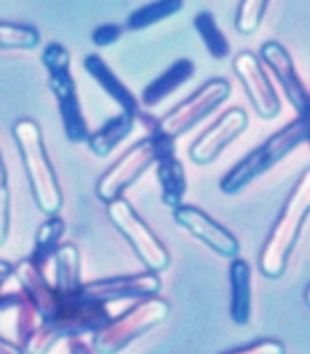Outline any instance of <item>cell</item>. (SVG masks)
<instances>
[{
  "label": "cell",
  "mask_w": 310,
  "mask_h": 354,
  "mask_svg": "<svg viewBox=\"0 0 310 354\" xmlns=\"http://www.w3.org/2000/svg\"><path fill=\"white\" fill-rule=\"evenodd\" d=\"M262 60L264 64L273 71L277 84L282 86L284 95L288 97V102L293 104V109L297 111V118L306 124V142L310 147V91L306 88L304 80L299 77L295 62L280 42H264L262 44Z\"/></svg>",
  "instance_id": "9c48e42d"
},
{
  "label": "cell",
  "mask_w": 310,
  "mask_h": 354,
  "mask_svg": "<svg viewBox=\"0 0 310 354\" xmlns=\"http://www.w3.org/2000/svg\"><path fill=\"white\" fill-rule=\"evenodd\" d=\"M42 64L49 75L51 93L55 102H58L66 140L73 144L86 142L91 133H89L84 111L80 104V97H78L75 80L71 75V53L66 51L64 44L49 42L42 51Z\"/></svg>",
  "instance_id": "3957f363"
},
{
  "label": "cell",
  "mask_w": 310,
  "mask_h": 354,
  "mask_svg": "<svg viewBox=\"0 0 310 354\" xmlns=\"http://www.w3.org/2000/svg\"><path fill=\"white\" fill-rule=\"evenodd\" d=\"M302 142H306V124L297 118L291 124L273 133L268 140L262 142L257 149L250 151L246 158L232 166L219 182L221 193L237 195L241 188H246L253 180H257L266 171H271L277 162H282Z\"/></svg>",
  "instance_id": "277c9868"
},
{
  "label": "cell",
  "mask_w": 310,
  "mask_h": 354,
  "mask_svg": "<svg viewBox=\"0 0 310 354\" xmlns=\"http://www.w3.org/2000/svg\"><path fill=\"white\" fill-rule=\"evenodd\" d=\"M40 42V33L29 25H0V47L3 49H33Z\"/></svg>",
  "instance_id": "7402d4cb"
},
{
  "label": "cell",
  "mask_w": 310,
  "mask_h": 354,
  "mask_svg": "<svg viewBox=\"0 0 310 354\" xmlns=\"http://www.w3.org/2000/svg\"><path fill=\"white\" fill-rule=\"evenodd\" d=\"M49 263H53V274H49V279L60 290H80L84 286L80 279V254H78L75 246H69V243L60 246Z\"/></svg>",
  "instance_id": "ac0fdd59"
},
{
  "label": "cell",
  "mask_w": 310,
  "mask_h": 354,
  "mask_svg": "<svg viewBox=\"0 0 310 354\" xmlns=\"http://www.w3.org/2000/svg\"><path fill=\"white\" fill-rule=\"evenodd\" d=\"M107 213H109V219L113 221V226L127 237V241L142 259V263L147 266V270L162 272L169 268L171 257H169V252H166L164 243L155 237V232L149 228L147 221L136 213V208H133L125 197H118L113 202H109Z\"/></svg>",
  "instance_id": "8992f818"
},
{
  "label": "cell",
  "mask_w": 310,
  "mask_h": 354,
  "mask_svg": "<svg viewBox=\"0 0 310 354\" xmlns=\"http://www.w3.org/2000/svg\"><path fill=\"white\" fill-rule=\"evenodd\" d=\"M11 133H14L16 147L22 158V164H25L31 193L38 208L44 215H58L62 208V191L51 166L47 147L42 142L40 127L31 120H18L11 127Z\"/></svg>",
  "instance_id": "7a4b0ae2"
},
{
  "label": "cell",
  "mask_w": 310,
  "mask_h": 354,
  "mask_svg": "<svg viewBox=\"0 0 310 354\" xmlns=\"http://www.w3.org/2000/svg\"><path fill=\"white\" fill-rule=\"evenodd\" d=\"M248 127V115L244 109H230L221 115L213 127H208L191 147V160L195 164H210L219 158L228 144Z\"/></svg>",
  "instance_id": "7c38bea8"
},
{
  "label": "cell",
  "mask_w": 310,
  "mask_h": 354,
  "mask_svg": "<svg viewBox=\"0 0 310 354\" xmlns=\"http://www.w3.org/2000/svg\"><path fill=\"white\" fill-rule=\"evenodd\" d=\"M193 27L195 31L199 33V38H202L206 51L213 55L215 60H224L228 58L230 53V42L228 38L224 36V31L219 29L215 16L210 14V11H199V14L193 18Z\"/></svg>",
  "instance_id": "ffe728a7"
},
{
  "label": "cell",
  "mask_w": 310,
  "mask_h": 354,
  "mask_svg": "<svg viewBox=\"0 0 310 354\" xmlns=\"http://www.w3.org/2000/svg\"><path fill=\"white\" fill-rule=\"evenodd\" d=\"M171 308L164 299H158L155 295L142 297L138 306L127 310L125 315L111 319L109 324L98 332L93 339V348L100 354H113L122 348H127L131 341L142 337L144 332L155 328L158 324L169 317Z\"/></svg>",
  "instance_id": "5b68a950"
},
{
  "label": "cell",
  "mask_w": 310,
  "mask_h": 354,
  "mask_svg": "<svg viewBox=\"0 0 310 354\" xmlns=\"http://www.w3.org/2000/svg\"><path fill=\"white\" fill-rule=\"evenodd\" d=\"M9 219H11V195H9L7 169L3 166V186H0V243H5L9 237Z\"/></svg>",
  "instance_id": "cb8c5ba5"
},
{
  "label": "cell",
  "mask_w": 310,
  "mask_h": 354,
  "mask_svg": "<svg viewBox=\"0 0 310 354\" xmlns=\"http://www.w3.org/2000/svg\"><path fill=\"white\" fill-rule=\"evenodd\" d=\"M232 69H235L239 82L246 88V95L253 102L255 111L264 120H273L280 115V95H277L271 77L266 75V69L257 55L250 51L237 53L235 60H232Z\"/></svg>",
  "instance_id": "30bf717a"
},
{
  "label": "cell",
  "mask_w": 310,
  "mask_h": 354,
  "mask_svg": "<svg viewBox=\"0 0 310 354\" xmlns=\"http://www.w3.org/2000/svg\"><path fill=\"white\" fill-rule=\"evenodd\" d=\"M232 352H248V354H282V352H284V346H282L280 341L264 339V341L248 343V346L232 348Z\"/></svg>",
  "instance_id": "484cf974"
},
{
  "label": "cell",
  "mask_w": 310,
  "mask_h": 354,
  "mask_svg": "<svg viewBox=\"0 0 310 354\" xmlns=\"http://www.w3.org/2000/svg\"><path fill=\"white\" fill-rule=\"evenodd\" d=\"M155 160H158V140H155L153 133H149L147 138L140 140L136 147H131L122 155L109 171L102 173V177H100L95 186L98 197L107 204L122 197V193H125L151 164H155Z\"/></svg>",
  "instance_id": "52a82bcc"
},
{
  "label": "cell",
  "mask_w": 310,
  "mask_h": 354,
  "mask_svg": "<svg viewBox=\"0 0 310 354\" xmlns=\"http://www.w3.org/2000/svg\"><path fill=\"white\" fill-rule=\"evenodd\" d=\"M266 7H268V0H241L235 16V27L241 36H250L259 29Z\"/></svg>",
  "instance_id": "603a6c76"
},
{
  "label": "cell",
  "mask_w": 310,
  "mask_h": 354,
  "mask_svg": "<svg viewBox=\"0 0 310 354\" xmlns=\"http://www.w3.org/2000/svg\"><path fill=\"white\" fill-rule=\"evenodd\" d=\"M173 217L182 228H186L199 241H204L208 248H213L217 254H221V257L232 259L239 254L237 237L221 226L219 221H215L210 215H206L204 210H199L195 206L180 204L177 208H173Z\"/></svg>",
  "instance_id": "8fae6325"
},
{
  "label": "cell",
  "mask_w": 310,
  "mask_h": 354,
  "mask_svg": "<svg viewBox=\"0 0 310 354\" xmlns=\"http://www.w3.org/2000/svg\"><path fill=\"white\" fill-rule=\"evenodd\" d=\"M184 0H151L149 5H142L127 18V29L129 31H142L147 27L158 25L162 20H169L177 11H182Z\"/></svg>",
  "instance_id": "d6986e66"
},
{
  "label": "cell",
  "mask_w": 310,
  "mask_h": 354,
  "mask_svg": "<svg viewBox=\"0 0 310 354\" xmlns=\"http://www.w3.org/2000/svg\"><path fill=\"white\" fill-rule=\"evenodd\" d=\"M84 71L93 77V80L100 84V88L113 100V102L125 111V113H131L133 118H136L140 122L144 109H142V102L131 93V88L120 80V77L111 71V66L100 58L98 53H89L84 58Z\"/></svg>",
  "instance_id": "5bb4252c"
},
{
  "label": "cell",
  "mask_w": 310,
  "mask_h": 354,
  "mask_svg": "<svg viewBox=\"0 0 310 354\" xmlns=\"http://www.w3.org/2000/svg\"><path fill=\"white\" fill-rule=\"evenodd\" d=\"M136 124H138L136 118L131 113H125V111H120L116 118L107 120L95 133L89 136L86 140L89 149H91L98 158H107L116 147H120V142H125L131 136V131Z\"/></svg>",
  "instance_id": "e0dca14e"
},
{
  "label": "cell",
  "mask_w": 310,
  "mask_h": 354,
  "mask_svg": "<svg viewBox=\"0 0 310 354\" xmlns=\"http://www.w3.org/2000/svg\"><path fill=\"white\" fill-rule=\"evenodd\" d=\"M160 277L153 270L138 272V274H125V277H111V279H98L84 283V292L98 301H120V299L131 297H151L160 292Z\"/></svg>",
  "instance_id": "4fadbf2b"
},
{
  "label": "cell",
  "mask_w": 310,
  "mask_h": 354,
  "mask_svg": "<svg viewBox=\"0 0 310 354\" xmlns=\"http://www.w3.org/2000/svg\"><path fill=\"white\" fill-rule=\"evenodd\" d=\"M306 304L310 306V286H308V290H306Z\"/></svg>",
  "instance_id": "4316f807"
},
{
  "label": "cell",
  "mask_w": 310,
  "mask_h": 354,
  "mask_svg": "<svg viewBox=\"0 0 310 354\" xmlns=\"http://www.w3.org/2000/svg\"><path fill=\"white\" fill-rule=\"evenodd\" d=\"M62 235H64V221L58 215H49L36 232V248H33L31 257L47 268L49 259L55 254V250L60 248Z\"/></svg>",
  "instance_id": "44dd1931"
},
{
  "label": "cell",
  "mask_w": 310,
  "mask_h": 354,
  "mask_svg": "<svg viewBox=\"0 0 310 354\" xmlns=\"http://www.w3.org/2000/svg\"><path fill=\"white\" fill-rule=\"evenodd\" d=\"M230 279V319L237 326H246L250 321V266L239 257L230 259L228 268Z\"/></svg>",
  "instance_id": "2e32d148"
},
{
  "label": "cell",
  "mask_w": 310,
  "mask_h": 354,
  "mask_svg": "<svg viewBox=\"0 0 310 354\" xmlns=\"http://www.w3.org/2000/svg\"><path fill=\"white\" fill-rule=\"evenodd\" d=\"M193 75H195V64L188 58H180L177 62H173L166 71H162L153 82H149L142 88V97H140L142 104L147 109L158 106L162 100H166L182 84H186Z\"/></svg>",
  "instance_id": "9a60e30c"
},
{
  "label": "cell",
  "mask_w": 310,
  "mask_h": 354,
  "mask_svg": "<svg viewBox=\"0 0 310 354\" xmlns=\"http://www.w3.org/2000/svg\"><path fill=\"white\" fill-rule=\"evenodd\" d=\"M122 31H125V27L122 25H116V22H104V25H100L93 29L91 33V40L95 47H109V44H113L120 40Z\"/></svg>",
  "instance_id": "d4e9b609"
},
{
  "label": "cell",
  "mask_w": 310,
  "mask_h": 354,
  "mask_svg": "<svg viewBox=\"0 0 310 354\" xmlns=\"http://www.w3.org/2000/svg\"><path fill=\"white\" fill-rule=\"evenodd\" d=\"M226 97H230V84L221 77L210 80L204 86H199L191 97H186L180 106H175L164 118H160L158 127L166 136L180 138L186 131H191L197 122H202L208 113H213Z\"/></svg>",
  "instance_id": "ba28073f"
},
{
  "label": "cell",
  "mask_w": 310,
  "mask_h": 354,
  "mask_svg": "<svg viewBox=\"0 0 310 354\" xmlns=\"http://www.w3.org/2000/svg\"><path fill=\"white\" fill-rule=\"evenodd\" d=\"M310 213V169L299 177V182L288 195V202L282 208L280 219L275 221L271 235L266 237L259 254V268L266 277L277 279L282 277L295 243L299 239L304 221Z\"/></svg>",
  "instance_id": "6da1fadb"
}]
</instances>
